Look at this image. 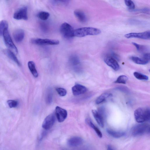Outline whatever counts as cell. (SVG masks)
Masks as SVG:
<instances>
[{
  "label": "cell",
  "mask_w": 150,
  "mask_h": 150,
  "mask_svg": "<svg viewBox=\"0 0 150 150\" xmlns=\"http://www.w3.org/2000/svg\"><path fill=\"white\" fill-rule=\"evenodd\" d=\"M101 33V30L92 27H84L74 30V36L82 37L89 35H97Z\"/></svg>",
  "instance_id": "obj_1"
},
{
  "label": "cell",
  "mask_w": 150,
  "mask_h": 150,
  "mask_svg": "<svg viewBox=\"0 0 150 150\" xmlns=\"http://www.w3.org/2000/svg\"><path fill=\"white\" fill-rule=\"evenodd\" d=\"M134 116L136 121L143 123L149 120L150 111L147 108H140L136 110L134 112Z\"/></svg>",
  "instance_id": "obj_2"
},
{
  "label": "cell",
  "mask_w": 150,
  "mask_h": 150,
  "mask_svg": "<svg viewBox=\"0 0 150 150\" xmlns=\"http://www.w3.org/2000/svg\"><path fill=\"white\" fill-rule=\"evenodd\" d=\"M150 126L147 123H142L134 126L132 130V135L134 136L149 134Z\"/></svg>",
  "instance_id": "obj_3"
},
{
  "label": "cell",
  "mask_w": 150,
  "mask_h": 150,
  "mask_svg": "<svg viewBox=\"0 0 150 150\" xmlns=\"http://www.w3.org/2000/svg\"><path fill=\"white\" fill-rule=\"evenodd\" d=\"M60 33L64 38L70 39L74 37V30L72 26L67 23H64L61 26Z\"/></svg>",
  "instance_id": "obj_4"
},
{
  "label": "cell",
  "mask_w": 150,
  "mask_h": 150,
  "mask_svg": "<svg viewBox=\"0 0 150 150\" xmlns=\"http://www.w3.org/2000/svg\"><path fill=\"white\" fill-rule=\"evenodd\" d=\"M32 44L39 45H57L59 41L57 40L49 39L34 38L31 40Z\"/></svg>",
  "instance_id": "obj_5"
},
{
  "label": "cell",
  "mask_w": 150,
  "mask_h": 150,
  "mask_svg": "<svg viewBox=\"0 0 150 150\" xmlns=\"http://www.w3.org/2000/svg\"><path fill=\"white\" fill-rule=\"evenodd\" d=\"M3 36L6 46L9 49L14 51L16 53H17V49L12 39L8 29H6L4 31Z\"/></svg>",
  "instance_id": "obj_6"
},
{
  "label": "cell",
  "mask_w": 150,
  "mask_h": 150,
  "mask_svg": "<svg viewBox=\"0 0 150 150\" xmlns=\"http://www.w3.org/2000/svg\"><path fill=\"white\" fill-rule=\"evenodd\" d=\"M13 17L18 20H27L28 19L27 8L24 6L19 9L14 14Z\"/></svg>",
  "instance_id": "obj_7"
},
{
  "label": "cell",
  "mask_w": 150,
  "mask_h": 150,
  "mask_svg": "<svg viewBox=\"0 0 150 150\" xmlns=\"http://www.w3.org/2000/svg\"><path fill=\"white\" fill-rule=\"evenodd\" d=\"M125 37L127 38H135L149 40L150 38V32L149 31L141 33H131L125 34Z\"/></svg>",
  "instance_id": "obj_8"
},
{
  "label": "cell",
  "mask_w": 150,
  "mask_h": 150,
  "mask_svg": "<svg viewBox=\"0 0 150 150\" xmlns=\"http://www.w3.org/2000/svg\"><path fill=\"white\" fill-rule=\"evenodd\" d=\"M55 120V115L51 114L47 116L45 119L42 124L43 128L46 130H48L53 126Z\"/></svg>",
  "instance_id": "obj_9"
},
{
  "label": "cell",
  "mask_w": 150,
  "mask_h": 150,
  "mask_svg": "<svg viewBox=\"0 0 150 150\" xmlns=\"http://www.w3.org/2000/svg\"><path fill=\"white\" fill-rule=\"evenodd\" d=\"M55 114L58 121L60 123L65 121L68 116L67 111L58 106L55 108Z\"/></svg>",
  "instance_id": "obj_10"
},
{
  "label": "cell",
  "mask_w": 150,
  "mask_h": 150,
  "mask_svg": "<svg viewBox=\"0 0 150 150\" xmlns=\"http://www.w3.org/2000/svg\"><path fill=\"white\" fill-rule=\"evenodd\" d=\"M105 63L115 71L119 70L120 66L117 61L110 55L105 56L104 59Z\"/></svg>",
  "instance_id": "obj_11"
},
{
  "label": "cell",
  "mask_w": 150,
  "mask_h": 150,
  "mask_svg": "<svg viewBox=\"0 0 150 150\" xmlns=\"http://www.w3.org/2000/svg\"><path fill=\"white\" fill-rule=\"evenodd\" d=\"M87 88L84 86L76 84L72 89V93L75 96L79 95L85 93L87 91Z\"/></svg>",
  "instance_id": "obj_12"
},
{
  "label": "cell",
  "mask_w": 150,
  "mask_h": 150,
  "mask_svg": "<svg viewBox=\"0 0 150 150\" xmlns=\"http://www.w3.org/2000/svg\"><path fill=\"white\" fill-rule=\"evenodd\" d=\"M83 142V140L82 138L79 137H74L69 139L67 143L70 146L75 147L82 145Z\"/></svg>",
  "instance_id": "obj_13"
},
{
  "label": "cell",
  "mask_w": 150,
  "mask_h": 150,
  "mask_svg": "<svg viewBox=\"0 0 150 150\" xmlns=\"http://www.w3.org/2000/svg\"><path fill=\"white\" fill-rule=\"evenodd\" d=\"M13 36L15 41L17 42L22 41L25 37V32L22 29H18L13 34Z\"/></svg>",
  "instance_id": "obj_14"
},
{
  "label": "cell",
  "mask_w": 150,
  "mask_h": 150,
  "mask_svg": "<svg viewBox=\"0 0 150 150\" xmlns=\"http://www.w3.org/2000/svg\"><path fill=\"white\" fill-rule=\"evenodd\" d=\"M69 62L70 65L74 67L75 70L79 68L80 60L78 57L76 55H72L69 58Z\"/></svg>",
  "instance_id": "obj_15"
},
{
  "label": "cell",
  "mask_w": 150,
  "mask_h": 150,
  "mask_svg": "<svg viewBox=\"0 0 150 150\" xmlns=\"http://www.w3.org/2000/svg\"><path fill=\"white\" fill-rule=\"evenodd\" d=\"M92 112L94 117L99 125L101 127H103L104 121L102 114L97 111L95 110H92Z\"/></svg>",
  "instance_id": "obj_16"
},
{
  "label": "cell",
  "mask_w": 150,
  "mask_h": 150,
  "mask_svg": "<svg viewBox=\"0 0 150 150\" xmlns=\"http://www.w3.org/2000/svg\"><path fill=\"white\" fill-rule=\"evenodd\" d=\"M74 14L77 19L81 23H84L87 21V17L82 11L80 10H76L74 12Z\"/></svg>",
  "instance_id": "obj_17"
},
{
  "label": "cell",
  "mask_w": 150,
  "mask_h": 150,
  "mask_svg": "<svg viewBox=\"0 0 150 150\" xmlns=\"http://www.w3.org/2000/svg\"><path fill=\"white\" fill-rule=\"evenodd\" d=\"M4 52L6 55L14 62L18 66H21L20 62L14 54L9 49H6L4 51Z\"/></svg>",
  "instance_id": "obj_18"
},
{
  "label": "cell",
  "mask_w": 150,
  "mask_h": 150,
  "mask_svg": "<svg viewBox=\"0 0 150 150\" xmlns=\"http://www.w3.org/2000/svg\"><path fill=\"white\" fill-rule=\"evenodd\" d=\"M106 131L110 136L115 138H121L125 134L124 132H116L111 129H108Z\"/></svg>",
  "instance_id": "obj_19"
},
{
  "label": "cell",
  "mask_w": 150,
  "mask_h": 150,
  "mask_svg": "<svg viewBox=\"0 0 150 150\" xmlns=\"http://www.w3.org/2000/svg\"><path fill=\"white\" fill-rule=\"evenodd\" d=\"M29 68L33 76L37 78L38 76V73L36 69L34 62L32 61H30L28 62Z\"/></svg>",
  "instance_id": "obj_20"
},
{
  "label": "cell",
  "mask_w": 150,
  "mask_h": 150,
  "mask_svg": "<svg viewBox=\"0 0 150 150\" xmlns=\"http://www.w3.org/2000/svg\"><path fill=\"white\" fill-rule=\"evenodd\" d=\"M86 121L87 123L89 126L94 130L98 137L100 138H102V133L99 129V128L93 124L91 121L89 119H87L86 120Z\"/></svg>",
  "instance_id": "obj_21"
},
{
  "label": "cell",
  "mask_w": 150,
  "mask_h": 150,
  "mask_svg": "<svg viewBox=\"0 0 150 150\" xmlns=\"http://www.w3.org/2000/svg\"><path fill=\"white\" fill-rule=\"evenodd\" d=\"M112 96L111 94L109 93H104L100 95L96 100V103L99 104L105 101L107 99Z\"/></svg>",
  "instance_id": "obj_22"
},
{
  "label": "cell",
  "mask_w": 150,
  "mask_h": 150,
  "mask_svg": "<svg viewBox=\"0 0 150 150\" xmlns=\"http://www.w3.org/2000/svg\"><path fill=\"white\" fill-rule=\"evenodd\" d=\"M131 59L134 62L139 65H145L149 62L142 58H140L137 57L132 56L131 58Z\"/></svg>",
  "instance_id": "obj_23"
},
{
  "label": "cell",
  "mask_w": 150,
  "mask_h": 150,
  "mask_svg": "<svg viewBox=\"0 0 150 150\" xmlns=\"http://www.w3.org/2000/svg\"><path fill=\"white\" fill-rule=\"evenodd\" d=\"M8 27V24L6 21H0V36L3 35L4 31Z\"/></svg>",
  "instance_id": "obj_24"
},
{
  "label": "cell",
  "mask_w": 150,
  "mask_h": 150,
  "mask_svg": "<svg viewBox=\"0 0 150 150\" xmlns=\"http://www.w3.org/2000/svg\"><path fill=\"white\" fill-rule=\"evenodd\" d=\"M50 16V14L49 12L45 11L40 12L37 15V17L39 18L43 21H46L47 20Z\"/></svg>",
  "instance_id": "obj_25"
},
{
  "label": "cell",
  "mask_w": 150,
  "mask_h": 150,
  "mask_svg": "<svg viewBox=\"0 0 150 150\" xmlns=\"http://www.w3.org/2000/svg\"><path fill=\"white\" fill-rule=\"evenodd\" d=\"M133 45L136 48L137 51L141 53H145L148 50V48L145 46L140 45L135 42H132Z\"/></svg>",
  "instance_id": "obj_26"
},
{
  "label": "cell",
  "mask_w": 150,
  "mask_h": 150,
  "mask_svg": "<svg viewBox=\"0 0 150 150\" xmlns=\"http://www.w3.org/2000/svg\"><path fill=\"white\" fill-rule=\"evenodd\" d=\"M134 76L137 79L142 80H147L149 77L147 76L140 73L138 72H135L134 73Z\"/></svg>",
  "instance_id": "obj_27"
},
{
  "label": "cell",
  "mask_w": 150,
  "mask_h": 150,
  "mask_svg": "<svg viewBox=\"0 0 150 150\" xmlns=\"http://www.w3.org/2000/svg\"><path fill=\"white\" fill-rule=\"evenodd\" d=\"M128 79V77L126 76L121 75L117 78L114 82L116 83L125 84Z\"/></svg>",
  "instance_id": "obj_28"
},
{
  "label": "cell",
  "mask_w": 150,
  "mask_h": 150,
  "mask_svg": "<svg viewBox=\"0 0 150 150\" xmlns=\"http://www.w3.org/2000/svg\"><path fill=\"white\" fill-rule=\"evenodd\" d=\"M56 91L58 94L61 97L65 96L67 93L66 90L62 88H57L56 89Z\"/></svg>",
  "instance_id": "obj_29"
},
{
  "label": "cell",
  "mask_w": 150,
  "mask_h": 150,
  "mask_svg": "<svg viewBox=\"0 0 150 150\" xmlns=\"http://www.w3.org/2000/svg\"><path fill=\"white\" fill-rule=\"evenodd\" d=\"M53 93L50 90L48 92L46 97V101L49 104H51L53 101Z\"/></svg>",
  "instance_id": "obj_30"
},
{
  "label": "cell",
  "mask_w": 150,
  "mask_h": 150,
  "mask_svg": "<svg viewBox=\"0 0 150 150\" xmlns=\"http://www.w3.org/2000/svg\"><path fill=\"white\" fill-rule=\"evenodd\" d=\"M126 5L129 8L130 10H134L135 8V5L134 2L131 1L126 0L125 1Z\"/></svg>",
  "instance_id": "obj_31"
},
{
  "label": "cell",
  "mask_w": 150,
  "mask_h": 150,
  "mask_svg": "<svg viewBox=\"0 0 150 150\" xmlns=\"http://www.w3.org/2000/svg\"><path fill=\"white\" fill-rule=\"evenodd\" d=\"M7 103L10 108H15L18 104V102L15 100H9L7 101Z\"/></svg>",
  "instance_id": "obj_32"
},
{
  "label": "cell",
  "mask_w": 150,
  "mask_h": 150,
  "mask_svg": "<svg viewBox=\"0 0 150 150\" xmlns=\"http://www.w3.org/2000/svg\"><path fill=\"white\" fill-rule=\"evenodd\" d=\"M51 3L54 5L66 4L68 3V1H51Z\"/></svg>",
  "instance_id": "obj_33"
},
{
  "label": "cell",
  "mask_w": 150,
  "mask_h": 150,
  "mask_svg": "<svg viewBox=\"0 0 150 150\" xmlns=\"http://www.w3.org/2000/svg\"><path fill=\"white\" fill-rule=\"evenodd\" d=\"M142 58L145 60L149 62L150 61L149 53H145L144 54Z\"/></svg>",
  "instance_id": "obj_34"
},
{
  "label": "cell",
  "mask_w": 150,
  "mask_h": 150,
  "mask_svg": "<svg viewBox=\"0 0 150 150\" xmlns=\"http://www.w3.org/2000/svg\"><path fill=\"white\" fill-rule=\"evenodd\" d=\"M110 56L115 59L117 61H119V60L120 57L119 56L115 53H112Z\"/></svg>",
  "instance_id": "obj_35"
},
{
  "label": "cell",
  "mask_w": 150,
  "mask_h": 150,
  "mask_svg": "<svg viewBox=\"0 0 150 150\" xmlns=\"http://www.w3.org/2000/svg\"><path fill=\"white\" fill-rule=\"evenodd\" d=\"M140 11L142 13L147 14H149L150 10L148 8H144L140 10Z\"/></svg>",
  "instance_id": "obj_36"
},
{
  "label": "cell",
  "mask_w": 150,
  "mask_h": 150,
  "mask_svg": "<svg viewBox=\"0 0 150 150\" xmlns=\"http://www.w3.org/2000/svg\"><path fill=\"white\" fill-rule=\"evenodd\" d=\"M107 150H115V149L112 146L108 145L107 147Z\"/></svg>",
  "instance_id": "obj_37"
}]
</instances>
